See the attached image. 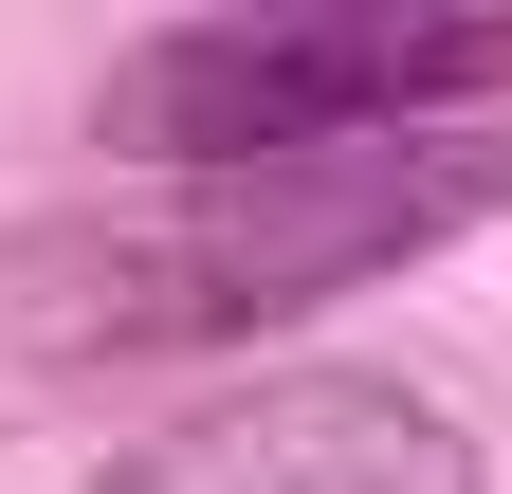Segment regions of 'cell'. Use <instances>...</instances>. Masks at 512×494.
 <instances>
[{"label": "cell", "instance_id": "6da1fadb", "mask_svg": "<svg viewBox=\"0 0 512 494\" xmlns=\"http://www.w3.org/2000/svg\"><path fill=\"white\" fill-rule=\"evenodd\" d=\"M512 202V129H348V147H256V165H165L147 220H55L0 257V348L19 366H110V348H238L330 293L439 257L458 220Z\"/></svg>", "mask_w": 512, "mask_h": 494}, {"label": "cell", "instance_id": "7a4b0ae2", "mask_svg": "<svg viewBox=\"0 0 512 494\" xmlns=\"http://www.w3.org/2000/svg\"><path fill=\"white\" fill-rule=\"evenodd\" d=\"M494 74H512V0H238V19H183L128 55L92 92V147L110 165H256V147L439 129Z\"/></svg>", "mask_w": 512, "mask_h": 494}, {"label": "cell", "instance_id": "3957f363", "mask_svg": "<svg viewBox=\"0 0 512 494\" xmlns=\"http://www.w3.org/2000/svg\"><path fill=\"white\" fill-rule=\"evenodd\" d=\"M92 494H494V476L384 366H275V385H220L202 421L128 440Z\"/></svg>", "mask_w": 512, "mask_h": 494}]
</instances>
